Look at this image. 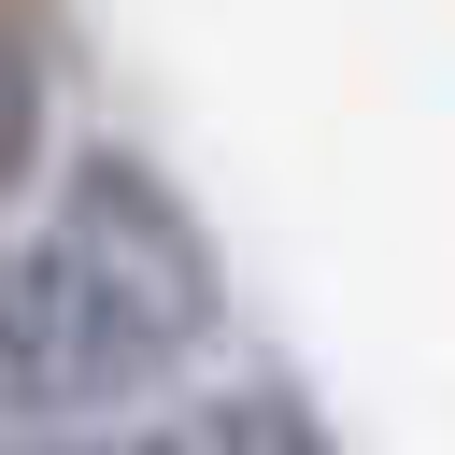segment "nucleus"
<instances>
[{"label": "nucleus", "instance_id": "1", "mask_svg": "<svg viewBox=\"0 0 455 455\" xmlns=\"http://www.w3.org/2000/svg\"><path fill=\"white\" fill-rule=\"evenodd\" d=\"M171 370V341L43 228L28 256H0V412L57 427V412H100V398H142Z\"/></svg>", "mask_w": 455, "mask_h": 455}, {"label": "nucleus", "instance_id": "3", "mask_svg": "<svg viewBox=\"0 0 455 455\" xmlns=\"http://www.w3.org/2000/svg\"><path fill=\"white\" fill-rule=\"evenodd\" d=\"M114 455H327V441H313L299 398L228 384V398H199V412H171V427H142V441H114Z\"/></svg>", "mask_w": 455, "mask_h": 455}, {"label": "nucleus", "instance_id": "4", "mask_svg": "<svg viewBox=\"0 0 455 455\" xmlns=\"http://www.w3.org/2000/svg\"><path fill=\"white\" fill-rule=\"evenodd\" d=\"M28 142H43V57H28V28L0 14V199H14V171H28Z\"/></svg>", "mask_w": 455, "mask_h": 455}, {"label": "nucleus", "instance_id": "2", "mask_svg": "<svg viewBox=\"0 0 455 455\" xmlns=\"http://www.w3.org/2000/svg\"><path fill=\"white\" fill-rule=\"evenodd\" d=\"M57 242L185 355V341H213V242H199V213L142 171V156H85L71 171V199H57Z\"/></svg>", "mask_w": 455, "mask_h": 455}]
</instances>
